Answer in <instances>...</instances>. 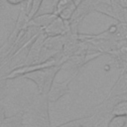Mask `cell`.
<instances>
[{
    "instance_id": "1",
    "label": "cell",
    "mask_w": 127,
    "mask_h": 127,
    "mask_svg": "<svg viewBox=\"0 0 127 127\" xmlns=\"http://www.w3.org/2000/svg\"><path fill=\"white\" fill-rule=\"evenodd\" d=\"M107 127H127V116L113 115L110 117Z\"/></svg>"
},
{
    "instance_id": "2",
    "label": "cell",
    "mask_w": 127,
    "mask_h": 127,
    "mask_svg": "<svg viewBox=\"0 0 127 127\" xmlns=\"http://www.w3.org/2000/svg\"><path fill=\"white\" fill-rule=\"evenodd\" d=\"M113 115L127 116V99L120 100L113 106V108L111 110V116H113Z\"/></svg>"
},
{
    "instance_id": "3",
    "label": "cell",
    "mask_w": 127,
    "mask_h": 127,
    "mask_svg": "<svg viewBox=\"0 0 127 127\" xmlns=\"http://www.w3.org/2000/svg\"><path fill=\"white\" fill-rule=\"evenodd\" d=\"M57 18V16L55 14H49V15H42L40 17H37L36 19L33 20V23H36L37 25H45V26H49L50 24H52L55 19Z\"/></svg>"
},
{
    "instance_id": "4",
    "label": "cell",
    "mask_w": 127,
    "mask_h": 127,
    "mask_svg": "<svg viewBox=\"0 0 127 127\" xmlns=\"http://www.w3.org/2000/svg\"><path fill=\"white\" fill-rule=\"evenodd\" d=\"M41 2H42V0H33V2H32V10H31V12L29 14L30 17H32V15H34L38 11V9H39V7L41 5Z\"/></svg>"
},
{
    "instance_id": "5",
    "label": "cell",
    "mask_w": 127,
    "mask_h": 127,
    "mask_svg": "<svg viewBox=\"0 0 127 127\" xmlns=\"http://www.w3.org/2000/svg\"><path fill=\"white\" fill-rule=\"evenodd\" d=\"M9 3H11V4H18V3H20V2H22L23 0H7Z\"/></svg>"
}]
</instances>
